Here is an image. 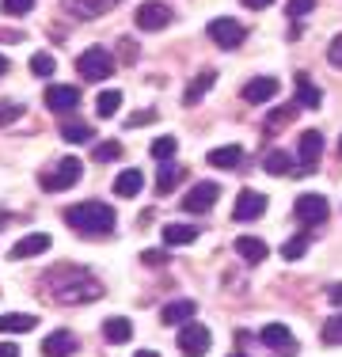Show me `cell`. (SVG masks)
<instances>
[{"label": "cell", "mask_w": 342, "mask_h": 357, "mask_svg": "<svg viewBox=\"0 0 342 357\" xmlns=\"http://www.w3.org/2000/svg\"><path fill=\"white\" fill-rule=\"evenodd\" d=\"M304 251H308V236H293V240H285V248H281V259L297 262V259H304Z\"/></svg>", "instance_id": "obj_33"}, {"label": "cell", "mask_w": 342, "mask_h": 357, "mask_svg": "<svg viewBox=\"0 0 342 357\" xmlns=\"http://www.w3.org/2000/svg\"><path fill=\"white\" fill-rule=\"evenodd\" d=\"M259 342L270 346V350L278 354V357L297 354V338H293V331H289L285 323H267V327L259 331Z\"/></svg>", "instance_id": "obj_9"}, {"label": "cell", "mask_w": 342, "mask_h": 357, "mask_svg": "<svg viewBox=\"0 0 342 357\" xmlns=\"http://www.w3.org/2000/svg\"><path fill=\"white\" fill-rule=\"evenodd\" d=\"M179 183H183V167L171 164V160H164V164H160V175H156V190L160 194H171Z\"/></svg>", "instance_id": "obj_26"}, {"label": "cell", "mask_w": 342, "mask_h": 357, "mask_svg": "<svg viewBox=\"0 0 342 357\" xmlns=\"http://www.w3.org/2000/svg\"><path fill=\"white\" fill-rule=\"evenodd\" d=\"M15 118H23V103L20 99H0V126H12Z\"/></svg>", "instance_id": "obj_34"}, {"label": "cell", "mask_w": 342, "mask_h": 357, "mask_svg": "<svg viewBox=\"0 0 342 357\" xmlns=\"http://www.w3.org/2000/svg\"><path fill=\"white\" fill-rule=\"evenodd\" d=\"M8 225V213H0V228H4Z\"/></svg>", "instance_id": "obj_47"}, {"label": "cell", "mask_w": 342, "mask_h": 357, "mask_svg": "<svg viewBox=\"0 0 342 357\" xmlns=\"http://www.w3.org/2000/svg\"><path fill=\"white\" fill-rule=\"evenodd\" d=\"M236 255L247 262V266H259V262L270 255V248H267V240H259V236H239V240H236Z\"/></svg>", "instance_id": "obj_17"}, {"label": "cell", "mask_w": 342, "mask_h": 357, "mask_svg": "<svg viewBox=\"0 0 342 357\" xmlns=\"http://www.w3.org/2000/svg\"><path fill=\"white\" fill-rule=\"evenodd\" d=\"M76 178H80V160H76V156H65V160H57L50 172H42L38 183H42V190H68Z\"/></svg>", "instance_id": "obj_4"}, {"label": "cell", "mask_w": 342, "mask_h": 357, "mask_svg": "<svg viewBox=\"0 0 342 357\" xmlns=\"http://www.w3.org/2000/svg\"><path fill=\"white\" fill-rule=\"evenodd\" d=\"M297 103H301V107H308V110H320V107H323V91L315 88V84L308 80L304 73L297 76Z\"/></svg>", "instance_id": "obj_24"}, {"label": "cell", "mask_w": 342, "mask_h": 357, "mask_svg": "<svg viewBox=\"0 0 342 357\" xmlns=\"http://www.w3.org/2000/svg\"><path fill=\"white\" fill-rule=\"evenodd\" d=\"M213 84H217V73H213V69H202V73H198V76H194V80H191V88H186L183 103H186V107H194V103H198V99L205 96V91L213 88Z\"/></svg>", "instance_id": "obj_25"}, {"label": "cell", "mask_w": 342, "mask_h": 357, "mask_svg": "<svg viewBox=\"0 0 342 357\" xmlns=\"http://www.w3.org/2000/svg\"><path fill=\"white\" fill-rule=\"evenodd\" d=\"M118 107H122V91H118V88L99 91V99H96V114H99V118H114Z\"/></svg>", "instance_id": "obj_27"}, {"label": "cell", "mask_w": 342, "mask_h": 357, "mask_svg": "<svg viewBox=\"0 0 342 357\" xmlns=\"http://www.w3.org/2000/svg\"><path fill=\"white\" fill-rule=\"evenodd\" d=\"M149 122H156V110H137V114L126 118V126H130V130H137V126H149Z\"/></svg>", "instance_id": "obj_38"}, {"label": "cell", "mask_w": 342, "mask_h": 357, "mask_svg": "<svg viewBox=\"0 0 342 357\" xmlns=\"http://www.w3.org/2000/svg\"><path fill=\"white\" fill-rule=\"evenodd\" d=\"M262 167H267L270 175H289V167H293V156L289 152H281V149H274L262 156Z\"/></svg>", "instance_id": "obj_28"}, {"label": "cell", "mask_w": 342, "mask_h": 357, "mask_svg": "<svg viewBox=\"0 0 342 357\" xmlns=\"http://www.w3.org/2000/svg\"><path fill=\"white\" fill-rule=\"evenodd\" d=\"M65 220L73 232L80 236H110L118 225V213L107 206V202H80V206H68Z\"/></svg>", "instance_id": "obj_1"}, {"label": "cell", "mask_w": 342, "mask_h": 357, "mask_svg": "<svg viewBox=\"0 0 342 357\" xmlns=\"http://www.w3.org/2000/svg\"><path fill=\"white\" fill-rule=\"evenodd\" d=\"M202 228L198 225H164V243L168 248H186V243L198 240Z\"/></svg>", "instance_id": "obj_23"}, {"label": "cell", "mask_w": 342, "mask_h": 357, "mask_svg": "<svg viewBox=\"0 0 342 357\" xmlns=\"http://www.w3.org/2000/svg\"><path fill=\"white\" fill-rule=\"evenodd\" d=\"M289 118H297V107L293 103L281 107V110H274V114H267V126H270V130H278V126H285Z\"/></svg>", "instance_id": "obj_37"}, {"label": "cell", "mask_w": 342, "mask_h": 357, "mask_svg": "<svg viewBox=\"0 0 342 357\" xmlns=\"http://www.w3.org/2000/svg\"><path fill=\"white\" fill-rule=\"evenodd\" d=\"M209 346H213V335L202 327V323H183V327H179V350H183L186 357L209 354Z\"/></svg>", "instance_id": "obj_6"}, {"label": "cell", "mask_w": 342, "mask_h": 357, "mask_svg": "<svg viewBox=\"0 0 342 357\" xmlns=\"http://www.w3.org/2000/svg\"><path fill=\"white\" fill-rule=\"evenodd\" d=\"M122 156V144L118 141H103V144H96V160L99 164H107V160H118Z\"/></svg>", "instance_id": "obj_36"}, {"label": "cell", "mask_w": 342, "mask_h": 357, "mask_svg": "<svg viewBox=\"0 0 342 357\" xmlns=\"http://www.w3.org/2000/svg\"><path fill=\"white\" fill-rule=\"evenodd\" d=\"M320 338L327 346H342V312L339 316H327V323H323V331H320Z\"/></svg>", "instance_id": "obj_30"}, {"label": "cell", "mask_w": 342, "mask_h": 357, "mask_svg": "<svg viewBox=\"0 0 342 357\" xmlns=\"http://www.w3.org/2000/svg\"><path fill=\"white\" fill-rule=\"evenodd\" d=\"M327 57H331V65H339V69H342V35H339L335 42H331V50H327Z\"/></svg>", "instance_id": "obj_41"}, {"label": "cell", "mask_w": 342, "mask_h": 357, "mask_svg": "<svg viewBox=\"0 0 342 357\" xmlns=\"http://www.w3.org/2000/svg\"><path fill=\"white\" fill-rule=\"evenodd\" d=\"M141 262H144V266H164L168 255L160 251V248H149V251H141Z\"/></svg>", "instance_id": "obj_39"}, {"label": "cell", "mask_w": 342, "mask_h": 357, "mask_svg": "<svg viewBox=\"0 0 342 357\" xmlns=\"http://www.w3.org/2000/svg\"><path fill=\"white\" fill-rule=\"evenodd\" d=\"M76 73H80L84 80L99 84V80H107V76L114 73V57H110V50L91 46V50H84V54L76 57Z\"/></svg>", "instance_id": "obj_3"}, {"label": "cell", "mask_w": 342, "mask_h": 357, "mask_svg": "<svg viewBox=\"0 0 342 357\" xmlns=\"http://www.w3.org/2000/svg\"><path fill=\"white\" fill-rule=\"evenodd\" d=\"M99 296H103V285L91 274H73L65 285H54V301H61V304H91Z\"/></svg>", "instance_id": "obj_2"}, {"label": "cell", "mask_w": 342, "mask_h": 357, "mask_svg": "<svg viewBox=\"0 0 342 357\" xmlns=\"http://www.w3.org/2000/svg\"><path fill=\"white\" fill-rule=\"evenodd\" d=\"M133 357H160L156 350H141V354H133Z\"/></svg>", "instance_id": "obj_46"}, {"label": "cell", "mask_w": 342, "mask_h": 357, "mask_svg": "<svg viewBox=\"0 0 342 357\" xmlns=\"http://www.w3.org/2000/svg\"><path fill=\"white\" fill-rule=\"evenodd\" d=\"M4 73H8V57L0 54V76H4Z\"/></svg>", "instance_id": "obj_45"}, {"label": "cell", "mask_w": 342, "mask_h": 357, "mask_svg": "<svg viewBox=\"0 0 342 357\" xmlns=\"http://www.w3.org/2000/svg\"><path fill=\"white\" fill-rule=\"evenodd\" d=\"M42 103L54 110V114H68V110L80 107V88H73V84H50Z\"/></svg>", "instance_id": "obj_10"}, {"label": "cell", "mask_w": 342, "mask_h": 357, "mask_svg": "<svg viewBox=\"0 0 342 357\" xmlns=\"http://www.w3.org/2000/svg\"><path fill=\"white\" fill-rule=\"evenodd\" d=\"M141 190H144V175L137 172V167H126V172L114 178V194H118V198H137Z\"/></svg>", "instance_id": "obj_22"}, {"label": "cell", "mask_w": 342, "mask_h": 357, "mask_svg": "<svg viewBox=\"0 0 342 357\" xmlns=\"http://www.w3.org/2000/svg\"><path fill=\"white\" fill-rule=\"evenodd\" d=\"M315 8V0H289V15H308Z\"/></svg>", "instance_id": "obj_40"}, {"label": "cell", "mask_w": 342, "mask_h": 357, "mask_svg": "<svg viewBox=\"0 0 342 357\" xmlns=\"http://www.w3.org/2000/svg\"><path fill=\"white\" fill-rule=\"evenodd\" d=\"M0 357H20V346H12V342H0Z\"/></svg>", "instance_id": "obj_44"}, {"label": "cell", "mask_w": 342, "mask_h": 357, "mask_svg": "<svg viewBox=\"0 0 342 357\" xmlns=\"http://www.w3.org/2000/svg\"><path fill=\"white\" fill-rule=\"evenodd\" d=\"M50 243H54V240H50L46 232H31V236H23V240L12 248V259L20 262V259H34V255H46V251H50Z\"/></svg>", "instance_id": "obj_16"}, {"label": "cell", "mask_w": 342, "mask_h": 357, "mask_svg": "<svg viewBox=\"0 0 342 357\" xmlns=\"http://www.w3.org/2000/svg\"><path fill=\"white\" fill-rule=\"evenodd\" d=\"M57 69V61H54V54H46V50H38V54L31 57V73L34 76H50Z\"/></svg>", "instance_id": "obj_32"}, {"label": "cell", "mask_w": 342, "mask_h": 357, "mask_svg": "<svg viewBox=\"0 0 342 357\" xmlns=\"http://www.w3.org/2000/svg\"><path fill=\"white\" fill-rule=\"evenodd\" d=\"M320 152H323V133L320 130H304L301 133V175H312L315 172Z\"/></svg>", "instance_id": "obj_14"}, {"label": "cell", "mask_w": 342, "mask_h": 357, "mask_svg": "<svg viewBox=\"0 0 342 357\" xmlns=\"http://www.w3.org/2000/svg\"><path fill=\"white\" fill-rule=\"evenodd\" d=\"M239 4H244V8H255V12H262V8H270L274 0H239Z\"/></svg>", "instance_id": "obj_43"}, {"label": "cell", "mask_w": 342, "mask_h": 357, "mask_svg": "<svg viewBox=\"0 0 342 357\" xmlns=\"http://www.w3.org/2000/svg\"><path fill=\"white\" fill-rule=\"evenodd\" d=\"M133 23L141 31H164L171 23V8L164 4V0H144V4L133 12Z\"/></svg>", "instance_id": "obj_7"}, {"label": "cell", "mask_w": 342, "mask_h": 357, "mask_svg": "<svg viewBox=\"0 0 342 357\" xmlns=\"http://www.w3.org/2000/svg\"><path fill=\"white\" fill-rule=\"evenodd\" d=\"M34 327H38V316H31V312H8V316H0V335H27Z\"/></svg>", "instance_id": "obj_19"}, {"label": "cell", "mask_w": 342, "mask_h": 357, "mask_svg": "<svg viewBox=\"0 0 342 357\" xmlns=\"http://www.w3.org/2000/svg\"><path fill=\"white\" fill-rule=\"evenodd\" d=\"M205 164L213 167H225V172H232V167L244 164V149L239 144H221V149H213L209 156H205Z\"/></svg>", "instance_id": "obj_20"}, {"label": "cell", "mask_w": 342, "mask_h": 357, "mask_svg": "<svg viewBox=\"0 0 342 357\" xmlns=\"http://www.w3.org/2000/svg\"><path fill=\"white\" fill-rule=\"evenodd\" d=\"M228 357H247V354H228Z\"/></svg>", "instance_id": "obj_48"}, {"label": "cell", "mask_w": 342, "mask_h": 357, "mask_svg": "<svg viewBox=\"0 0 342 357\" xmlns=\"http://www.w3.org/2000/svg\"><path fill=\"white\" fill-rule=\"evenodd\" d=\"M205 35H209V42H217L221 50H236L239 42L247 38V31H244V23L228 20V15H217V20H209Z\"/></svg>", "instance_id": "obj_5"}, {"label": "cell", "mask_w": 342, "mask_h": 357, "mask_svg": "<svg viewBox=\"0 0 342 357\" xmlns=\"http://www.w3.org/2000/svg\"><path fill=\"white\" fill-rule=\"evenodd\" d=\"M262 209H267V194H259V190H239L236 194V206H232V217L236 220H255V217H262Z\"/></svg>", "instance_id": "obj_12"}, {"label": "cell", "mask_w": 342, "mask_h": 357, "mask_svg": "<svg viewBox=\"0 0 342 357\" xmlns=\"http://www.w3.org/2000/svg\"><path fill=\"white\" fill-rule=\"evenodd\" d=\"M76 335L73 331H54V335H46V342H42V357H73L76 354Z\"/></svg>", "instance_id": "obj_15"}, {"label": "cell", "mask_w": 342, "mask_h": 357, "mask_svg": "<svg viewBox=\"0 0 342 357\" xmlns=\"http://www.w3.org/2000/svg\"><path fill=\"white\" fill-rule=\"evenodd\" d=\"M34 8V0H0V12L12 15V20H20V15H27Z\"/></svg>", "instance_id": "obj_35"}, {"label": "cell", "mask_w": 342, "mask_h": 357, "mask_svg": "<svg viewBox=\"0 0 342 357\" xmlns=\"http://www.w3.org/2000/svg\"><path fill=\"white\" fill-rule=\"evenodd\" d=\"M217 194H221L217 183H198L191 186V194H183V209L186 213H209L217 206Z\"/></svg>", "instance_id": "obj_11"}, {"label": "cell", "mask_w": 342, "mask_h": 357, "mask_svg": "<svg viewBox=\"0 0 342 357\" xmlns=\"http://www.w3.org/2000/svg\"><path fill=\"white\" fill-rule=\"evenodd\" d=\"M61 137H65L68 144H88L96 133H91L88 122H65V126H61Z\"/></svg>", "instance_id": "obj_29"}, {"label": "cell", "mask_w": 342, "mask_h": 357, "mask_svg": "<svg viewBox=\"0 0 342 357\" xmlns=\"http://www.w3.org/2000/svg\"><path fill=\"white\" fill-rule=\"evenodd\" d=\"M103 338H107L110 346H122V342H130V338H133V323L126 319V316H110L107 323H103Z\"/></svg>", "instance_id": "obj_21"}, {"label": "cell", "mask_w": 342, "mask_h": 357, "mask_svg": "<svg viewBox=\"0 0 342 357\" xmlns=\"http://www.w3.org/2000/svg\"><path fill=\"white\" fill-rule=\"evenodd\" d=\"M175 152H179L175 137H156L152 141V160H160V164H164V160H175Z\"/></svg>", "instance_id": "obj_31"}, {"label": "cell", "mask_w": 342, "mask_h": 357, "mask_svg": "<svg viewBox=\"0 0 342 357\" xmlns=\"http://www.w3.org/2000/svg\"><path fill=\"white\" fill-rule=\"evenodd\" d=\"M327 301L335 304V308H342V282H335V285L327 289Z\"/></svg>", "instance_id": "obj_42"}, {"label": "cell", "mask_w": 342, "mask_h": 357, "mask_svg": "<svg viewBox=\"0 0 342 357\" xmlns=\"http://www.w3.org/2000/svg\"><path fill=\"white\" fill-rule=\"evenodd\" d=\"M194 301H171V304H164V312H160V323L164 327H183V323H191V316H194Z\"/></svg>", "instance_id": "obj_18"}, {"label": "cell", "mask_w": 342, "mask_h": 357, "mask_svg": "<svg viewBox=\"0 0 342 357\" xmlns=\"http://www.w3.org/2000/svg\"><path fill=\"white\" fill-rule=\"evenodd\" d=\"M293 213L301 225H323L331 213V206H327V198L323 194H301V198L293 202Z\"/></svg>", "instance_id": "obj_8"}, {"label": "cell", "mask_w": 342, "mask_h": 357, "mask_svg": "<svg viewBox=\"0 0 342 357\" xmlns=\"http://www.w3.org/2000/svg\"><path fill=\"white\" fill-rule=\"evenodd\" d=\"M278 76H255V80L244 84V103H270L278 96Z\"/></svg>", "instance_id": "obj_13"}]
</instances>
